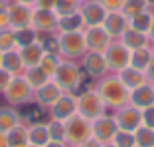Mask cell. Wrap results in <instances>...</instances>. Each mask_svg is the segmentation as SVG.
<instances>
[{
  "label": "cell",
  "instance_id": "cell-32",
  "mask_svg": "<svg viewBox=\"0 0 154 147\" xmlns=\"http://www.w3.org/2000/svg\"><path fill=\"white\" fill-rule=\"evenodd\" d=\"M111 143H113L115 147H136L134 133H131V131H121V129L115 133V137H113Z\"/></svg>",
  "mask_w": 154,
  "mask_h": 147
},
{
  "label": "cell",
  "instance_id": "cell-23",
  "mask_svg": "<svg viewBox=\"0 0 154 147\" xmlns=\"http://www.w3.org/2000/svg\"><path fill=\"white\" fill-rule=\"evenodd\" d=\"M2 68L6 70V72H10V74H16V72H20L22 70V58H20V54H16L14 50H8V52H4L2 54Z\"/></svg>",
  "mask_w": 154,
  "mask_h": 147
},
{
  "label": "cell",
  "instance_id": "cell-54",
  "mask_svg": "<svg viewBox=\"0 0 154 147\" xmlns=\"http://www.w3.org/2000/svg\"><path fill=\"white\" fill-rule=\"evenodd\" d=\"M87 2H93V0H87Z\"/></svg>",
  "mask_w": 154,
  "mask_h": 147
},
{
  "label": "cell",
  "instance_id": "cell-44",
  "mask_svg": "<svg viewBox=\"0 0 154 147\" xmlns=\"http://www.w3.org/2000/svg\"><path fill=\"white\" fill-rule=\"evenodd\" d=\"M0 147H8V137L4 131H0Z\"/></svg>",
  "mask_w": 154,
  "mask_h": 147
},
{
  "label": "cell",
  "instance_id": "cell-51",
  "mask_svg": "<svg viewBox=\"0 0 154 147\" xmlns=\"http://www.w3.org/2000/svg\"><path fill=\"white\" fill-rule=\"evenodd\" d=\"M0 64H2V52H0Z\"/></svg>",
  "mask_w": 154,
  "mask_h": 147
},
{
  "label": "cell",
  "instance_id": "cell-50",
  "mask_svg": "<svg viewBox=\"0 0 154 147\" xmlns=\"http://www.w3.org/2000/svg\"><path fill=\"white\" fill-rule=\"evenodd\" d=\"M105 147H115V145H113V143H109V145H105Z\"/></svg>",
  "mask_w": 154,
  "mask_h": 147
},
{
  "label": "cell",
  "instance_id": "cell-7",
  "mask_svg": "<svg viewBox=\"0 0 154 147\" xmlns=\"http://www.w3.org/2000/svg\"><path fill=\"white\" fill-rule=\"evenodd\" d=\"M8 24L14 28V30H24V28H30V24H32V8L28 4H22V2H18V4L10 6L8 10Z\"/></svg>",
  "mask_w": 154,
  "mask_h": 147
},
{
  "label": "cell",
  "instance_id": "cell-46",
  "mask_svg": "<svg viewBox=\"0 0 154 147\" xmlns=\"http://www.w3.org/2000/svg\"><path fill=\"white\" fill-rule=\"evenodd\" d=\"M146 72H148V78H150V80L154 82V60H152V62L148 64V68H146Z\"/></svg>",
  "mask_w": 154,
  "mask_h": 147
},
{
  "label": "cell",
  "instance_id": "cell-45",
  "mask_svg": "<svg viewBox=\"0 0 154 147\" xmlns=\"http://www.w3.org/2000/svg\"><path fill=\"white\" fill-rule=\"evenodd\" d=\"M44 147H67V143H59V141H48Z\"/></svg>",
  "mask_w": 154,
  "mask_h": 147
},
{
  "label": "cell",
  "instance_id": "cell-39",
  "mask_svg": "<svg viewBox=\"0 0 154 147\" xmlns=\"http://www.w3.org/2000/svg\"><path fill=\"white\" fill-rule=\"evenodd\" d=\"M142 125L154 129V106L148 109H142Z\"/></svg>",
  "mask_w": 154,
  "mask_h": 147
},
{
  "label": "cell",
  "instance_id": "cell-27",
  "mask_svg": "<svg viewBox=\"0 0 154 147\" xmlns=\"http://www.w3.org/2000/svg\"><path fill=\"white\" fill-rule=\"evenodd\" d=\"M45 127H48V133H50V141L65 143V125H63V121L50 119L45 123Z\"/></svg>",
  "mask_w": 154,
  "mask_h": 147
},
{
  "label": "cell",
  "instance_id": "cell-1",
  "mask_svg": "<svg viewBox=\"0 0 154 147\" xmlns=\"http://www.w3.org/2000/svg\"><path fill=\"white\" fill-rule=\"evenodd\" d=\"M63 125H65V143L71 147H79L83 141L93 137V133H91V121L81 117L79 113H75L67 121H63Z\"/></svg>",
  "mask_w": 154,
  "mask_h": 147
},
{
  "label": "cell",
  "instance_id": "cell-16",
  "mask_svg": "<svg viewBox=\"0 0 154 147\" xmlns=\"http://www.w3.org/2000/svg\"><path fill=\"white\" fill-rule=\"evenodd\" d=\"M20 58H22V64L26 68H36L40 66L42 58H44V50H42V44L34 42L30 46H24L22 52H20Z\"/></svg>",
  "mask_w": 154,
  "mask_h": 147
},
{
  "label": "cell",
  "instance_id": "cell-25",
  "mask_svg": "<svg viewBox=\"0 0 154 147\" xmlns=\"http://www.w3.org/2000/svg\"><path fill=\"white\" fill-rule=\"evenodd\" d=\"M152 62V54H150L148 50H144V48H140V50H134L131 54V66L134 70H146L148 68V64Z\"/></svg>",
  "mask_w": 154,
  "mask_h": 147
},
{
  "label": "cell",
  "instance_id": "cell-34",
  "mask_svg": "<svg viewBox=\"0 0 154 147\" xmlns=\"http://www.w3.org/2000/svg\"><path fill=\"white\" fill-rule=\"evenodd\" d=\"M36 42V34H34V30H30V28H24V30H16V44H20V46H30V44H34Z\"/></svg>",
  "mask_w": 154,
  "mask_h": 147
},
{
  "label": "cell",
  "instance_id": "cell-12",
  "mask_svg": "<svg viewBox=\"0 0 154 147\" xmlns=\"http://www.w3.org/2000/svg\"><path fill=\"white\" fill-rule=\"evenodd\" d=\"M85 46L91 48L93 52L105 50L109 46V34L105 32V28H101V26H91L85 34Z\"/></svg>",
  "mask_w": 154,
  "mask_h": 147
},
{
  "label": "cell",
  "instance_id": "cell-10",
  "mask_svg": "<svg viewBox=\"0 0 154 147\" xmlns=\"http://www.w3.org/2000/svg\"><path fill=\"white\" fill-rule=\"evenodd\" d=\"M30 90L32 87L28 86V82L24 78H12V82L4 90V93H6V100L10 103H24L30 97Z\"/></svg>",
  "mask_w": 154,
  "mask_h": 147
},
{
  "label": "cell",
  "instance_id": "cell-38",
  "mask_svg": "<svg viewBox=\"0 0 154 147\" xmlns=\"http://www.w3.org/2000/svg\"><path fill=\"white\" fill-rule=\"evenodd\" d=\"M125 4V0H101V6L109 12H119Z\"/></svg>",
  "mask_w": 154,
  "mask_h": 147
},
{
  "label": "cell",
  "instance_id": "cell-6",
  "mask_svg": "<svg viewBox=\"0 0 154 147\" xmlns=\"http://www.w3.org/2000/svg\"><path fill=\"white\" fill-rule=\"evenodd\" d=\"M115 121H117V127L121 129V131H131V133H134L136 129L142 125V111L134 106L125 107V109H121L117 113Z\"/></svg>",
  "mask_w": 154,
  "mask_h": 147
},
{
  "label": "cell",
  "instance_id": "cell-55",
  "mask_svg": "<svg viewBox=\"0 0 154 147\" xmlns=\"http://www.w3.org/2000/svg\"><path fill=\"white\" fill-rule=\"evenodd\" d=\"M67 147H71V145H67Z\"/></svg>",
  "mask_w": 154,
  "mask_h": 147
},
{
  "label": "cell",
  "instance_id": "cell-35",
  "mask_svg": "<svg viewBox=\"0 0 154 147\" xmlns=\"http://www.w3.org/2000/svg\"><path fill=\"white\" fill-rule=\"evenodd\" d=\"M55 10L59 12V16H69V14L77 12V0H57Z\"/></svg>",
  "mask_w": 154,
  "mask_h": 147
},
{
  "label": "cell",
  "instance_id": "cell-52",
  "mask_svg": "<svg viewBox=\"0 0 154 147\" xmlns=\"http://www.w3.org/2000/svg\"><path fill=\"white\" fill-rule=\"evenodd\" d=\"M148 2H154V0H146V4H148Z\"/></svg>",
  "mask_w": 154,
  "mask_h": 147
},
{
  "label": "cell",
  "instance_id": "cell-41",
  "mask_svg": "<svg viewBox=\"0 0 154 147\" xmlns=\"http://www.w3.org/2000/svg\"><path fill=\"white\" fill-rule=\"evenodd\" d=\"M38 8H44V10H54L55 4H57V0H36Z\"/></svg>",
  "mask_w": 154,
  "mask_h": 147
},
{
  "label": "cell",
  "instance_id": "cell-30",
  "mask_svg": "<svg viewBox=\"0 0 154 147\" xmlns=\"http://www.w3.org/2000/svg\"><path fill=\"white\" fill-rule=\"evenodd\" d=\"M122 12H125V16H128V18H134L138 14L146 12V0H125Z\"/></svg>",
  "mask_w": 154,
  "mask_h": 147
},
{
  "label": "cell",
  "instance_id": "cell-49",
  "mask_svg": "<svg viewBox=\"0 0 154 147\" xmlns=\"http://www.w3.org/2000/svg\"><path fill=\"white\" fill-rule=\"evenodd\" d=\"M0 10H4V2L2 0H0Z\"/></svg>",
  "mask_w": 154,
  "mask_h": 147
},
{
  "label": "cell",
  "instance_id": "cell-22",
  "mask_svg": "<svg viewBox=\"0 0 154 147\" xmlns=\"http://www.w3.org/2000/svg\"><path fill=\"white\" fill-rule=\"evenodd\" d=\"M122 40H125V46L131 48V50H140V48H144V44H146L144 34L138 32V30H132V28H128V30L122 32Z\"/></svg>",
  "mask_w": 154,
  "mask_h": 147
},
{
  "label": "cell",
  "instance_id": "cell-40",
  "mask_svg": "<svg viewBox=\"0 0 154 147\" xmlns=\"http://www.w3.org/2000/svg\"><path fill=\"white\" fill-rule=\"evenodd\" d=\"M10 82H12V74L6 72L4 68H0V92H4L6 87L10 86Z\"/></svg>",
  "mask_w": 154,
  "mask_h": 147
},
{
  "label": "cell",
  "instance_id": "cell-17",
  "mask_svg": "<svg viewBox=\"0 0 154 147\" xmlns=\"http://www.w3.org/2000/svg\"><path fill=\"white\" fill-rule=\"evenodd\" d=\"M83 22L89 24V26H101L105 22V16H107V10L101 4H95V2H89V4L83 8L81 12Z\"/></svg>",
  "mask_w": 154,
  "mask_h": 147
},
{
  "label": "cell",
  "instance_id": "cell-48",
  "mask_svg": "<svg viewBox=\"0 0 154 147\" xmlns=\"http://www.w3.org/2000/svg\"><path fill=\"white\" fill-rule=\"evenodd\" d=\"M22 4H32V2H36V0H20Z\"/></svg>",
  "mask_w": 154,
  "mask_h": 147
},
{
  "label": "cell",
  "instance_id": "cell-33",
  "mask_svg": "<svg viewBox=\"0 0 154 147\" xmlns=\"http://www.w3.org/2000/svg\"><path fill=\"white\" fill-rule=\"evenodd\" d=\"M57 66H59L57 58H55V56H50V54H44V58H42V62H40V68L45 76H54V74L57 72Z\"/></svg>",
  "mask_w": 154,
  "mask_h": 147
},
{
  "label": "cell",
  "instance_id": "cell-29",
  "mask_svg": "<svg viewBox=\"0 0 154 147\" xmlns=\"http://www.w3.org/2000/svg\"><path fill=\"white\" fill-rule=\"evenodd\" d=\"M24 80L28 82L30 87H42L45 82H48V76L42 72L40 66H36V68H28V74H26V78H24Z\"/></svg>",
  "mask_w": 154,
  "mask_h": 147
},
{
  "label": "cell",
  "instance_id": "cell-15",
  "mask_svg": "<svg viewBox=\"0 0 154 147\" xmlns=\"http://www.w3.org/2000/svg\"><path fill=\"white\" fill-rule=\"evenodd\" d=\"M105 32L109 36H121L125 30H127V18L125 14L121 12H109L105 16V22H103Z\"/></svg>",
  "mask_w": 154,
  "mask_h": 147
},
{
  "label": "cell",
  "instance_id": "cell-56",
  "mask_svg": "<svg viewBox=\"0 0 154 147\" xmlns=\"http://www.w3.org/2000/svg\"><path fill=\"white\" fill-rule=\"evenodd\" d=\"M152 56H154V54H152Z\"/></svg>",
  "mask_w": 154,
  "mask_h": 147
},
{
  "label": "cell",
  "instance_id": "cell-9",
  "mask_svg": "<svg viewBox=\"0 0 154 147\" xmlns=\"http://www.w3.org/2000/svg\"><path fill=\"white\" fill-rule=\"evenodd\" d=\"M85 50V36L79 32H63L59 38V52L65 56H79Z\"/></svg>",
  "mask_w": 154,
  "mask_h": 147
},
{
  "label": "cell",
  "instance_id": "cell-13",
  "mask_svg": "<svg viewBox=\"0 0 154 147\" xmlns=\"http://www.w3.org/2000/svg\"><path fill=\"white\" fill-rule=\"evenodd\" d=\"M132 106L138 107V109H148V107L154 106V87L152 86H140V87H136V90H132Z\"/></svg>",
  "mask_w": 154,
  "mask_h": 147
},
{
  "label": "cell",
  "instance_id": "cell-47",
  "mask_svg": "<svg viewBox=\"0 0 154 147\" xmlns=\"http://www.w3.org/2000/svg\"><path fill=\"white\" fill-rule=\"evenodd\" d=\"M148 32H150V36H152V40H154V18H152V26H150Z\"/></svg>",
  "mask_w": 154,
  "mask_h": 147
},
{
  "label": "cell",
  "instance_id": "cell-20",
  "mask_svg": "<svg viewBox=\"0 0 154 147\" xmlns=\"http://www.w3.org/2000/svg\"><path fill=\"white\" fill-rule=\"evenodd\" d=\"M50 141V133L45 123H32V127H28V143L36 147H44Z\"/></svg>",
  "mask_w": 154,
  "mask_h": 147
},
{
  "label": "cell",
  "instance_id": "cell-3",
  "mask_svg": "<svg viewBox=\"0 0 154 147\" xmlns=\"http://www.w3.org/2000/svg\"><path fill=\"white\" fill-rule=\"evenodd\" d=\"M99 96L105 103H109V106H122L128 97V92L127 87L122 86V82L119 78H109L105 80L99 87Z\"/></svg>",
  "mask_w": 154,
  "mask_h": 147
},
{
  "label": "cell",
  "instance_id": "cell-4",
  "mask_svg": "<svg viewBox=\"0 0 154 147\" xmlns=\"http://www.w3.org/2000/svg\"><path fill=\"white\" fill-rule=\"evenodd\" d=\"M117 131H119L117 121L111 119V117L101 115V117H97V119L91 121V133H93V137H95L99 143H103V145H109V143L113 141V137H115Z\"/></svg>",
  "mask_w": 154,
  "mask_h": 147
},
{
  "label": "cell",
  "instance_id": "cell-24",
  "mask_svg": "<svg viewBox=\"0 0 154 147\" xmlns=\"http://www.w3.org/2000/svg\"><path fill=\"white\" fill-rule=\"evenodd\" d=\"M59 28L63 30V32H79V28L83 26V16L81 14H77V12H73V14H69V16H61V20H59Z\"/></svg>",
  "mask_w": 154,
  "mask_h": 147
},
{
  "label": "cell",
  "instance_id": "cell-36",
  "mask_svg": "<svg viewBox=\"0 0 154 147\" xmlns=\"http://www.w3.org/2000/svg\"><path fill=\"white\" fill-rule=\"evenodd\" d=\"M14 44H16V34L8 32V30H2V32H0V52L12 50Z\"/></svg>",
  "mask_w": 154,
  "mask_h": 147
},
{
  "label": "cell",
  "instance_id": "cell-43",
  "mask_svg": "<svg viewBox=\"0 0 154 147\" xmlns=\"http://www.w3.org/2000/svg\"><path fill=\"white\" fill-rule=\"evenodd\" d=\"M6 26H8V12L6 10H0V30L6 28Z\"/></svg>",
  "mask_w": 154,
  "mask_h": 147
},
{
  "label": "cell",
  "instance_id": "cell-19",
  "mask_svg": "<svg viewBox=\"0 0 154 147\" xmlns=\"http://www.w3.org/2000/svg\"><path fill=\"white\" fill-rule=\"evenodd\" d=\"M122 82V86L127 87V90H136V87H140V86H144V76H142V72L140 70H134L131 66V68H125V70H121V78H119Z\"/></svg>",
  "mask_w": 154,
  "mask_h": 147
},
{
  "label": "cell",
  "instance_id": "cell-14",
  "mask_svg": "<svg viewBox=\"0 0 154 147\" xmlns=\"http://www.w3.org/2000/svg\"><path fill=\"white\" fill-rule=\"evenodd\" d=\"M32 24L36 30H54L57 26V16L54 14V10H44L38 8L36 12L32 14Z\"/></svg>",
  "mask_w": 154,
  "mask_h": 147
},
{
  "label": "cell",
  "instance_id": "cell-42",
  "mask_svg": "<svg viewBox=\"0 0 154 147\" xmlns=\"http://www.w3.org/2000/svg\"><path fill=\"white\" fill-rule=\"evenodd\" d=\"M79 147H105V145H103V143H99L95 137H91V139H87V141H83Z\"/></svg>",
  "mask_w": 154,
  "mask_h": 147
},
{
  "label": "cell",
  "instance_id": "cell-31",
  "mask_svg": "<svg viewBox=\"0 0 154 147\" xmlns=\"http://www.w3.org/2000/svg\"><path fill=\"white\" fill-rule=\"evenodd\" d=\"M150 26H152V16H150V14H146V12L134 16V18H132V22H131V28H132V30H138V32H142V34L148 32Z\"/></svg>",
  "mask_w": 154,
  "mask_h": 147
},
{
  "label": "cell",
  "instance_id": "cell-8",
  "mask_svg": "<svg viewBox=\"0 0 154 147\" xmlns=\"http://www.w3.org/2000/svg\"><path fill=\"white\" fill-rule=\"evenodd\" d=\"M54 76H55V83L61 90H73V87H77V83L81 80V72L73 64H59L57 72Z\"/></svg>",
  "mask_w": 154,
  "mask_h": 147
},
{
  "label": "cell",
  "instance_id": "cell-18",
  "mask_svg": "<svg viewBox=\"0 0 154 147\" xmlns=\"http://www.w3.org/2000/svg\"><path fill=\"white\" fill-rule=\"evenodd\" d=\"M61 87L57 86V83H48L45 82L42 87H38V100H40V103L42 106H54L55 101L61 97Z\"/></svg>",
  "mask_w": 154,
  "mask_h": 147
},
{
  "label": "cell",
  "instance_id": "cell-28",
  "mask_svg": "<svg viewBox=\"0 0 154 147\" xmlns=\"http://www.w3.org/2000/svg\"><path fill=\"white\" fill-rule=\"evenodd\" d=\"M18 117L20 115L12 109H0V131L8 133L12 127L18 125Z\"/></svg>",
  "mask_w": 154,
  "mask_h": 147
},
{
  "label": "cell",
  "instance_id": "cell-21",
  "mask_svg": "<svg viewBox=\"0 0 154 147\" xmlns=\"http://www.w3.org/2000/svg\"><path fill=\"white\" fill-rule=\"evenodd\" d=\"M85 70L89 72V76H101L107 70V62H105V56L99 52H91L85 60Z\"/></svg>",
  "mask_w": 154,
  "mask_h": 147
},
{
  "label": "cell",
  "instance_id": "cell-2",
  "mask_svg": "<svg viewBox=\"0 0 154 147\" xmlns=\"http://www.w3.org/2000/svg\"><path fill=\"white\" fill-rule=\"evenodd\" d=\"M103 109H105V101L101 100L99 93L85 92L77 100V113L81 115V117H85V119H89V121L101 117V115H103Z\"/></svg>",
  "mask_w": 154,
  "mask_h": 147
},
{
  "label": "cell",
  "instance_id": "cell-5",
  "mask_svg": "<svg viewBox=\"0 0 154 147\" xmlns=\"http://www.w3.org/2000/svg\"><path fill=\"white\" fill-rule=\"evenodd\" d=\"M105 62L113 70H125L131 64V52L125 44H111L105 48Z\"/></svg>",
  "mask_w": 154,
  "mask_h": 147
},
{
  "label": "cell",
  "instance_id": "cell-53",
  "mask_svg": "<svg viewBox=\"0 0 154 147\" xmlns=\"http://www.w3.org/2000/svg\"><path fill=\"white\" fill-rule=\"evenodd\" d=\"M28 147H36V145H28Z\"/></svg>",
  "mask_w": 154,
  "mask_h": 147
},
{
  "label": "cell",
  "instance_id": "cell-11",
  "mask_svg": "<svg viewBox=\"0 0 154 147\" xmlns=\"http://www.w3.org/2000/svg\"><path fill=\"white\" fill-rule=\"evenodd\" d=\"M77 113V100L69 96H61L54 106H51V119H57V121H67L69 117Z\"/></svg>",
  "mask_w": 154,
  "mask_h": 147
},
{
  "label": "cell",
  "instance_id": "cell-37",
  "mask_svg": "<svg viewBox=\"0 0 154 147\" xmlns=\"http://www.w3.org/2000/svg\"><path fill=\"white\" fill-rule=\"evenodd\" d=\"M42 50H44V54L55 56L59 52V40L57 38H45V40L42 42Z\"/></svg>",
  "mask_w": 154,
  "mask_h": 147
},
{
  "label": "cell",
  "instance_id": "cell-26",
  "mask_svg": "<svg viewBox=\"0 0 154 147\" xmlns=\"http://www.w3.org/2000/svg\"><path fill=\"white\" fill-rule=\"evenodd\" d=\"M134 141L136 147H154V129L140 125L134 131Z\"/></svg>",
  "mask_w": 154,
  "mask_h": 147
}]
</instances>
